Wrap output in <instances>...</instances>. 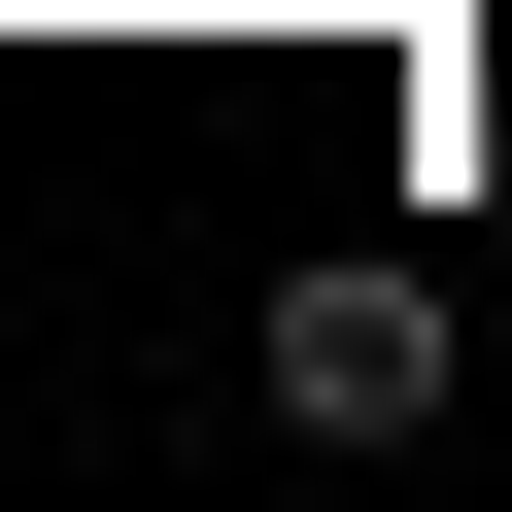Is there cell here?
I'll return each instance as SVG.
<instances>
[{
	"instance_id": "cell-1",
	"label": "cell",
	"mask_w": 512,
	"mask_h": 512,
	"mask_svg": "<svg viewBox=\"0 0 512 512\" xmlns=\"http://www.w3.org/2000/svg\"><path fill=\"white\" fill-rule=\"evenodd\" d=\"M444 410V274H410V239H308V274H274V444H410Z\"/></svg>"
}]
</instances>
